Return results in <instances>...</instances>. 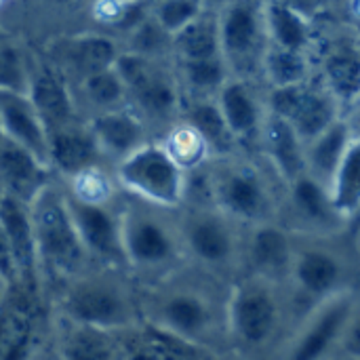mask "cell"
Returning a JSON list of instances; mask_svg holds the SVG:
<instances>
[{"instance_id": "cell-42", "label": "cell", "mask_w": 360, "mask_h": 360, "mask_svg": "<svg viewBox=\"0 0 360 360\" xmlns=\"http://www.w3.org/2000/svg\"><path fill=\"white\" fill-rule=\"evenodd\" d=\"M0 276L6 278L11 285L17 283V268H15V259H13V251L11 245L0 228Z\"/></svg>"}, {"instance_id": "cell-37", "label": "cell", "mask_w": 360, "mask_h": 360, "mask_svg": "<svg viewBox=\"0 0 360 360\" xmlns=\"http://www.w3.org/2000/svg\"><path fill=\"white\" fill-rule=\"evenodd\" d=\"M160 141L165 143L169 154L177 160V165L186 173L207 167L213 160V154H211L209 146L205 143V139L181 118L162 135Z\"/></svg>"}, {"instance_id": "cell-33", "label": "cell", "mask_w": 360, "mask_h": 360, "mask_svg": "<svg viewBox=\"0 0 360 360\" xmlns=\"http://www.w3.org/2000/svg\"><path fill=\"white\" fill-rule=\"evenodd\" d=\"M221 57L217 11L207 8L190 25L173 36V61H196Z\"/></svg>"}, {"instance_id": "cell-49", "label": "cell", "mask_w": 360, "mask_h": 360, "mask_svg": "<svg viewBox=\"0 0 360 360\" xmlns=\"http://www.w3.org/2000/svg\"><path fill=\"white\" fill-rule=\"evenodd\" d=\"M2 139H4V135H2V129H0V141H2Z\"/></svg>"}, {"instance_id": "cell-18", "label": "cell", "mask_w": 360, "mask_h": 360, "mask_svg": "<svg viewBox=\"0 0 360 360\" xmlns=\"http://www.w3.org/2000/svg\"><path fill=\"white\" fill-rule=\"evenodd\" d=\"M247 236L243 243V268L240 274H253L276 285H289L295 234L278 219L262 221L245 228Z\"/></svg>"}, {"instance_id": "cell-3", "label": "cell", "mask_w": 360, "mask_h": 360, "mask_svg": "<svg viewBox=\"0 0 360 360\" xmlns=\"http://www.w3.org/2000/svg\"><path fill=\"white\" fill-rule=\"evenodd\" d=\"M122 249L127 270L139 285L158 283L188 264L177 211H167L122 194Z\"/></svg>"}, {"instance_id": "cell-7", "label": "cell", "mask_w": 360, "mask_h": 360, "mask_svg": "<svg viewBox=\"0 0 360 360\" xmlns=\"http://www.w3.org/2000/svg\"><path fill=\"white\" fill-rule=\"evenodd\" d=\"M179 234L190 266L221 281L236 278L243 268V226L224 215L215 205L181 207L177 211Z\"/></svg>"}, {"instance_id": "cell-43", "label": "cell", "mask_w": 360, "mask_h": 360, "mask_svg": "<svg viewBox=\"0 0 360 360\" xmlns=\"http://www.w3.org/2000/svg\"><path fill=\"white\" fill-rule=\"evenodd\" d=\"M278 2H285L289 6H293V8H297V11L306 13V15H310V17H312V8L316 6V0H278Z\"/></svg>"}, {"instance_id": "cell-11", "label": "cell", "mask_w": 360, "mask_h": 360, "mask_svg": "<svg viewBox=\"0 0 360 360\" xmlns=\"http://www.w3.org/2000/svg\"><path fill=\"white\" fill-rule=\"evenodd\" d=\"M51 325L46 293L11 285L0 304V360H42Z\"/></svg>"}, {"instance_id": "cell-47", "label": "cell", "mask_w": 360, "mask_h": 360, "mask_svg": "<svg viewBox=\"0 0 360 360\" xmlns=\"http://www.w3.org/2000/svg\"><path fill=\"white\" fill-rule=\"evenodd\" d=\"M327 360H360L356 359V356H348V354H342V352H338V354H333L331 359Z\"/></svg>"}, {"instance_id": "cell-45", "label": "cell", "mask_w": 360, "mask_h": 360, "mask_svg": "<svg viewBox=\"0 0 360 360\" xmlns=\"http://www.w3.org/2000/svg\"><path fill=\"white\" fill-rule=\"evenodd\" d=\"M8 287H11V283H8L6 278H2V276H0V304H2V300H4V295H6V291H8Z\"/></svg>"}, {"instance_id": "cell-16", "label": "cell", "mask_w": 360, "mask_h": 360, "mask_svg": "<svg viewBox=\"0 0 360 360\" xmlns=\"http://www.w3.org/2000/svg\"><path fill=\"white\" fill-rule=\"evenodd\" d=\"M266 108L268 112L285 118L304 143H310L342 118V105L338 99L314 80L285 89H268Z\"/></svg>"}, {"instance_id": "cell-28", "label": "cell", "mask_w": 360, "mask_h": 360, "mask_svg": "<svg viewBox=\"0 0 360 360\" xmlns=\"http://www.w3.org/2000/svg\"><path fill=\"white\" fill-rule=\"evenodd\" d=\"M321 84L340 105L360 101V46L352 42L333 44L321 59Z\"/></svg>"}, {"instance_id": "cell-44", "label": "cell", "mask_w": 360, "mask_h": 360, "mask_svg": "<svg viewBox=\"0 0 360 360\" xmlns=\"http://www.w3.org/2000/svg\"><path fill=\"white\" fill-rule=\"evenodd\" d=\"M213 360H253L249 359V356H245V354H240V352H236V350H232V348H226V350H221V352H217Z\"/></svg>"}, {"instance_id": "cell-48", "label": "cell", "mask_w": 360, "mask_h": 360, "mask_svg": "<svg viewBox=\"0 0 360 360\" xmlns=\"http://www.w3.org/2000/svg\"><path fill=\"white\" fill-rule=\"evenodd\" d=\"M156 2H160V0H148V4H150V6H154Z\"/></svg>"}, {"instance_id": "cell-30", "label": "cell", "mask_w": 360, "mask_h": 360, "mask_svg": "<svg viewBox=\"0 0 360 360\" xmlns=\"http://www.w3.org/2000/svg\"><path fill=\"white\" fill-rule=\"evenodd\" d=\"M354 135L356 133L348 118L342 116L340 120H335L327 131H323L319 137L306 143V173H310L321 184L329 186Z\"/></svg>"}, {"instance_id": "cell-34", "label": "cell", "mask_w": 360, "mask_h": 360, "mask_svg": "<svg viewBox=\"0 0 360 360\" xmlns=\"http://www.w3.org/2000/svg\"><path fill=\"white\" fill-rule=\"evenodd\" d=\"M184 99H215L219 89L232 76L224 57L196 59V61H173Z\"/></svg>"}, {"instance_id": "cell-24", "label": "cell", "mask_w": 360, "mask_h": 360, "mask_svg": "<svg viewBox=\"0 0 360 360\" xmlns=\"http://www.w3.org/2000/svg\"><path fill=\"white\" fill-rule=\"evenodd\" d=\"M0 228L11 245V251H13V259H15V268H17L15 285L44 291L42 281H40L30 205L17 200L15 196L4 194L0 200Z\"/></svg>"}, {"instance_id": "cell-5", "label": "cell", "mask_w": 360, "mask_h": 360, "mask_svg": "<svg viewBox=\"0 0 360 360\" xmlns=\"http://www.w3.org/2000/svg\"><path fill=\"white\" fill-rule=\"evenodd\" d=\"M30 213L36 238L40 281L46 297L51 300L55 291L86 272L93 264L70 217L63 186L59 179H55L30 205Z\"/></svg>"}, {"instance_id": "cell-9", "label": "cell", "mask_w": 360, "mask_h": 360, "mask_svg": "<svg viewBox=\"0 0 360 360\" xmlns=\"http://www.w3.org/2000/svg\"><path fill=\"white\" fill-rule=\"evenodd\" d=\"M331 240L295 234V255L287 289L291 304L302 306V316L325 300L354 291L350 264Z\"/></svg>"}, {"instance_id": "cell-8", "label": "cell", "mask_w": 360, "mask_h": 360, "mask_svg": "<svg viewBox=\"0 0 360 360\" xmlns=\"http://www.w3.org/2000/svg\"><path fill=\"white\" fill-rule=\"evenodd\" d=\"M116 70L127 86L129 108L146 120L150 131L162 127L167 133L181 118L184 91L173 61L148 59L122 51L116 61Z\"/></svg>"}, {"instance_id": "cell-26", "label": "cell", "mask_w": 360, "mask_h": 360, "mask_svg": "<svg viewBox=\"0 0 360 360\" xmlns=\"http://www.w3.org/2000/svg\"><path fill=\"white\" fill-rule=\"evenodd\" d=\"M55 179L51 167L34 154L8 139L0 141V190L4 194L32 205Z\"/></svg>"}, {"instance_id": "cell-22", "label": "cell", "mask_w": 360, "mask_h": 360, "mask_svg": "<svg viewBox=\"0 0 360 360\" xmlns=\"http://www.w3.org/2000/svg\"><path fill=\"white\" fill-rule=\"evenodd\" d=\"M215 101L238 148L253 143L257 146L268 108L266 95H259L255 80L230 76L228 82L215 95Z\"/></svg>"}, {"instance_id": "cell-12", "label": "cell", "mask_w": 360, "mask_h": 360, "mask_svg": "<svg viewBox=\"0 0 360 360\" xmlns=\"http://www.w3.org/2000/svg\"><path fill=\"white\" fill-rule=\"evenodd\" d=\"M221 57L232 76L255 80L270 46L264 0H226L217 8Z\"/></svg>"}, {"instance_id": "cell-36", "label": "cell", "mask_w": 360, "mask_h": 360, "mask_svg": "<svg viewBox=\"0 0 360 360\" xmlns=\"http://www.w3.org/2000/svg\"><path fill=\"white\" fill-rule=\"evenodd\" d=\"M262 78L270 89L304 84L312 80V59L308 53L270 44L262 61Z\"/></svg>"}, {"instance_id": "cell-31", "label": "cell", "mask_w": 360, "mask_h": 360, "mask_svg": "<svg viewBox=\"0 0 360 360\" xmlns=\"http://www.w3.org/2000/svg\"><path fill=\"white\" fill-rule=\"evenodd\" d=\"M181 120L188 122L209 146L213 160L238 154V143L234 141L215 99H184Z\"/></svg>"}, {"instance_id": "cell-38", "label": "cell", "mask_w": 360, "mask_h": 360, "mask_svg": "<svg viewBox=\"0 0 360 360\" xmlns=\"http://www.w3.org/2000/svg\"><path fill=\"white\" fill-rule=\"evenodd\" d=\"M124 51L148 59L173 61V36L150 13L133 32L127 34Z\"/></svg>"}, {"instance_id": "cell-39", "label": "cell", "mask_w": 360, "mask_h": 360, "mask_svg": "<svg viewBox=\"0 0 360 360\" xmlns=\"http://www.w3.org/2000/svg\"><path fill=\"white\" fill-rule=\"evenodd\" d=\"M30 53L8 38H0V91L27 93Z\"/></svg>"}, {"instance_id": "cell-6", "label": "cell", "mask_w": 360, "mask_h": 360, "mask_svg": "<svg viewBox=\"0 0 360 360\" xmlns=\"http://www.w3.org/2000/svg\"><path fill=\"white\" fill-rule=\"evenodd\" d=\"M211 200L213 205L243 228L278 219L281 200L266 171L240 154L211 160Z\"/></svg>"}, {"instance_id": "cell-40", "label": "cell", "mask_w": 360, "mask_h": 360, "mask_svg": "<svg viewBox=\"0 0 360 360\" xmlns=\"http://www.w3.org/2000/svg\"><path fill=\"white\" fill-rule=\"evenodd\" d=\"M207 11L202 0H160L152 6V17L175 36Z\"/></svg>"}, {"instance_id": "cell-21", "label": "cell", "mask_w": 360, "mask_h": 360, "mask_svg": "<svg viewBox=\"0 0 360 360\" xmlns=\"http://www.w3.org/2000/svg\"><path fill=\"white\" fill-rule=\"evenodd\" d=\"M51 360H127L124 333L70 323L53 314Z\"/></svg>"}, {"instance_id": "cell-20", "label": "cell", "mask_w": 360, "mask_h": 360, "mask_svg": "<svg viewBox=\"0 0 360 360\" xmlns=\"http://www.w3.org/2000/svg\"><path fill=\"white\" fill-rule=\"evenodd\" d=\"M49 165L61 184H74L97 171H112L86 120L49 135Z\"/></svg>"}, {"instance_id": "cell-29", "label": "cell", "mask_w": 360, "mask_h": 360, "mask_svg": "<svg viewBox=\"0 0 360 360\" xmlns=\"http://www.w3.org/2000/svg\"><path fill=\"white\" fill-rule=\"evenodd\" d=\"M264 17L270 44L308 55L312 53L314 25L310 15L278 0H264Z\"/></svg>"}, {"instance_id": "cell-14", "label": "cell", "mask_w": 360, "mask_h": 360, "mask_svg": "<svg viewBox=\"0 0 360 360\" xmlns=\"http://www.w3.org/2000/svg\"><path fill=\"white\" fill-rule=\"evenodd\" d=\"M354 291L325 300L300 316L274 360H327L338 354L344 331L356 312Z\"/></svg>"}, {"instance_id": "cell-25", "label": "cell", "mask_w": 360, "mask_h": 360, "mask_svg": "<svg viewBox=\"0 0 360 360\" xmlns=\"http://www.w3.org/2000/svg\"><path fill=\"white\" fill-rule=\"evenodd\" d=\"M257 148L283 188L306 173V143L285 118L272 112L266 114Z\"/></svg>"}, {"instance_id": "cell-19", "label": "cell", "mask_w": 360, "mask_h": 360, "mask_svg": "<svg viewBox=\"0 0 360 360\" xmlns=\"http://www.w3.org/2000/svg\"><path fill=\"white\" fill-rule=\"evenodd\" d=\"M27 95H30L40 120L44 122V129L49 135L84 120L76 105L70 84L53 68V63L46 57L30 55Z\"/></svg>"}, {"instance_id": "cell-10", "label": "cell", "mask_w": 360, "mask_h": 360, "mask_svg": "<svg viewBox=\"0 0 360 360\" xmlns=\"http://www.w3.org/2000/svg\"><path fill=\"white\" fill-rule=\"evenodd\" d=\"M118 190L141 202L179 211L186 196V171L160 139H152L112 169Z\"/></svg>"}, {"instance_id": "cell-46", "label": "cell", "mask_w": 360, "mask_h": 360, "mask_svg": "<svg viewBox=\"0 0 360 360\" xmlns=\"http://www.w3.org/2000/svg\"><path fill=\"white\" fill-rule=\"evenodd\" d=\"M202 2H205V6H207V8H213V11H217V8H219V6H221L226 0H202Z\"/></svg>"}, {"instance_id": "cell-1", "label": "cell", "mask_w": 360, "mask_h": 360, "mask_svg": "<svg viewBox=\"0 0 360 360\" xmlns=\"http://www.w3.org/2000/svg\"><path fill=\"white\" fill-rule=\"evenodd\" d=\"M228 285L186 264L158 283L139 285L141 319L198 348L221 352L230 348L226 327Z\"/></svg>"}, {"instance_id": "cell-32", "label": "cell", "mask_w": 360, "mask_h": 360, "mask_svg": "<svg viewBox=\"0 0 360 360\" xmlns=\"http://www.w3.org/2000/svg\"><path fill=\"white\" fill-rule=\"evenodd\" d=\"M76 105L82 114V108L86 112L84 120L103 114V112H112V110H120L129 105V97H127V86L116 70V65L112 70L99 72L86 80H82L80 84H76L72 89Z\"/></svg>"}, {"instance_id": "cell-41", "label": "cell", "mask_w": 360, "mask_h": 360, "mask_svg": "<svg viewBox=\"0 0 360 360\" xmlns=\"http://www.w3.org/2000/svg\"><path fill=\"white\" fill-rule=\"evenodd\" d=\"M338 352L360 359V308H356V312L352 314V319H350V323H348V327L344 331V338H342V344H340Z\"/></svg>"}, {"instance_id": "cell-13", "label": "cell", "mask_w": 360, "mask_h": 360, "mask_svg": "<svg viewBox=\"0 0 360 360\" xmlns=\"http://www.w3.org/2000/svg\"><path fill=\"white\" fill-rule=\"evenodd\" d=\"M63 194L70 217L91 264L127 270L118 194L112 198H89L70 190L68 186H63Z\"/></svg>"}, {"instance_id": "cell-50", "label": "cell", "mask_w": 360, "mask_h": 360, "mask_svg": "<svg viewBox=\"0 0 360 360\" xmlns=\"http://www.w3.org/2000/svg\"><path fill=\"white\" fill-rule=\"evenodd\" d=\"M2 196H4V192H2V190H0V200H2Z\"/></svg>"}, {"instance_id": "cell-23", "label": "cell", "mask_w": 360, "mask_h": 360, "mask_svg": "<svg viewBox=\"0 0 360 360\" xmlns=\"http://www.w3.org/2000/svg\"><path fill=\"white\" fill-rule=\"evenodd\" d=\"M91 133L97 139V146L101 154L105 156L108 165L114 169L120 160L137 152L148 141L156 139L152 137L150 127L146 120L133 110V108H120L112 112L97 114L86 120Z\"/></svg>"}, {"instance_id": "cell-15", "label": "cell", "mask_w": 360, "mask_h": 360, "mask_svg": "<svg viewBox=\"0 0 360 360\" xmlns=\"http://www.w3.org/2000/svg\"><path fill=\"white\" fill-rule=\"evenodd\" d=\"M278 221L297 236L319 238H335L348 226L331 200L329 186L321 184L310 173H304L285 188Z\"/></svg>"}, {"instance_id": "cell-17", "label": "cell", "mask_w": 360, "mask_h": 360, "mask_svg": "<svg viewBox=\"0 0 360 360\" xmlns=\"http://www.w3.org/2000/svg\"><path fill=\"white\" fill-rule=\"evenodd\" d=\"M122 51L124 49L112 36L86 32L53 40L46 46L44 57L65 78L70 89H74L82 80L112 70Z\"/></svg>"}, {"instance_id": "cell-35", "label": "cell", "mask_w": 360, "mask_h": 360, "mask_svg": "<svg viewBox=\"0 0 360 360\" xmlns=\"http://www.w3.org/2000/svg\"><path fill=\"white\" fill-rule=\"evenodd\" d=\"M329 192L338 213L346 221H352L360 213V135H354L329 184Z\"/></svg>"}, {"instance_id": "cell-4", "label": "cell", "mask_w": 360, "mask_h": 360, "mask_svg": "<svg viewBox=\"0 0 360 360\" xmlns=\"http://www.w3.org/2000/svg\"><path fill=\"white\" fill-rule=\"evenodd\" d=\"M289 289L253 274H238L228 289L226 327L232 350L253 360L274 350L285 316Z\"/></svg>"}, {"instance_id": "cell-2", "label": "cell", "mask_w": 360, "mask_h": 360, "mask_svg": "<svg viewBox=\"0 0 360 360\" xmlns=\"http://www.w3.org/2000/svg\"><path fill=\"white\" fill-rule=\"evenodd\" d=\"M55 316L70 323L127 333L143 323L139 283L127 270L91 266L51 295Z\"/></svg>"}, {"instance_id": "cell-27", "label": "cell", "mask_w": 360, "mask_h": 360, "mask_svg": "<svg viewBox=\"0 0 360 360\" xmlns=\"http://www.w3.org/2000/svg\"><path fill=\"white\" fill-rule=\"evenodd\" d=\"M0 129L4 139L49 165V133L27 93L0 91Z\"/></svg>"}]
</instances>
